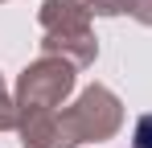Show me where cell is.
Listing matches in <instances>:
<instances>
[{
  "label": "cell",
  "mask_w": 152,
  "mask_h": 148,
  "mask_svg": "<svg viewBox=\"0 0 152 148\" xmlns=\"http://www.w3.org/2000/svg\"><path fill=\"white\" fill-rule=\"evenodd\" d=\"M74 82H78V66L58 53H41L17 74L12 103H17V136L25 148H53L58 111L66 107Z\"/></svg>",
  "instance_id": "obj_1"
},
{
  "label": "cell",
  "mask_w": 152,
  "mask_h": 148,
  "mask_svg": "<svg viewBox=\"0 0 152 148\" xmlns=\"http://www.w3.org/2000/svg\"><path fill=\"white\" fill-rule=\"evenodd\" d=\"M41 21V53H58L66 62L95 66L99 58V37H95V0H41L37 8Z\"/></svg>",
  "instance_id": "obj_2"
},
{
  "label": "cell",
  "mask_w": 152,
  "mask_h": 148,
  "mask_svg": "<svg viewBox=\"0 0 152 148\" xmlns=\"http://www.w3.org/2000/svg\"><path fill=\"white\" fill-rule=\"evenodd\" d=\"M119 127H124V99L103 82H91L86 91H78L74 103L58 111L53 148H82L95 140H111Z\"/></svg>",
  "instance_id": "obj_3"
},
{
  "label": "cell",
  "mask_w": 152,
  "mask_h": 148,
  "mask_svg": "<svg viewBox=\"0 0 152 148\" xmlns=\"http://www.w3.org/2000/svg\"><path fill=\"white\" fill-rule=\"evenodd\" d=\"M95 17H132L152 29V0H95Z\"/></svg>",
  "instance_id": "obj_4"
},
{
  "label": "cell",
  "mask_w": 152,
  "mask_h": 148,
  "mask_svg": "<svg viewBox=\"0 0 152 148\" xmlns=\"http://www.w3.org/2000/svg\"><path fill=\"white\" fill-rule=\"evenodd\" d=\"M0 132H17V103L12 91L4 86V74H0Z\"/></svg>",
  "instance_id": "obj_5"
},
{
  "label": "cell",
  "mask_w": 152,
  "mask_h": 148,
  "mask_svg": "<svg viewBox=\"0 0 152 148\" xmlns=\"http://www.w3.org/2000/svg\"><path fill=\"white\" fill-rule=\"evenodd\" d=\"M132 148H152V111L136 119V127H132Z\"/></svg>",
  "instance_id": "obj_6"
},
{
  "label": "cell",
  "mask_w": 152,
  "mask_h": 148,
  "mask_svg": "<svg viewBox=\"0 0 152 148\" xmlns=\"http://www.w3.org/2000/svg\"><path fill=\"white\" fill-rule=\"evenodd\" d=\"M0 4H8V0H0Z\"/></svg>",
  "instance_id": "obj_7"
}]
</instances>
